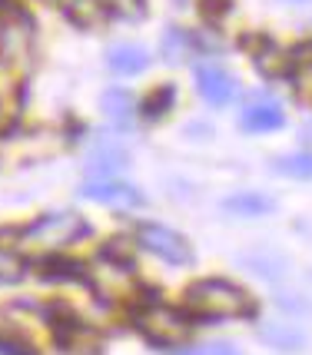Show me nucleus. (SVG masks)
Returning a JSON list of instances; mask_svg holds the SVG:
<instances>
[{"label":"nucleus","mask_w":312,"mask_h":355,"mask_svg":"<svg viewBox=\"0 0 312 355\" xmlns=\"http://www.w3.org/2000/svg\"><path fill=\"white\" fill-rule=\"evenodd\" d=\"M246 44L252 46L256 70H259L266 80H279V77H286V73L293 70V60H289L276 44H269V40H243V46Z\"/></svg>","instance_id":"9b49d317"},{"label":"nucleus","mask_w":312,"mask_h":355,"mask_svg":"<svg viewBox=\"0 0 312 355\" xmlns=\"http://www.w3.org/2000/svg\"><path fill=\"white\" fill-rule=\"evenodd\" d=\"M173 355H239L233 342H196V345H180Z\"/></svg>","instance_id":"5701e85b"},{"label":"nucleus","mask_w":312,"mask_h":355,"mask_svg":"<svg viewBox=\"0 0 312 355\" xmlns=\"http://www.w3.org/2000/svg\"><path fill=\"white\" fill-rule=\"evenodd\" d=\"M133 239H137L140 249H146L150 256H156V259H163V263H170V266L193 263V246H189V239L183 232L163 226V223H140Z\"/></svg>","instance_id":"20e7f679"},{"label":"nucleus","mask_w":312,"mask_h":355,"mask_svg":"<svg viewBox=\"0 0 312 355\" xmlns=\"http://www.w3.org/2000/svg\"><path fill=\"white\" fill-rule=\"evenodd\" d=\"M40 276L47 282H87L90 279V266L77 263V259H67L60 252H47L40 259Z\"/></svg>","instance_id":"4468645a"},{"label":"nucleus","mask_w":312,"mask_h":355,"mask_svg":"<svg viewBox=\"0 0 312 355\" xmlns=\"http://www.w3.org/2000/svg\"><path fill=\"white\" fill-rule=\"evenodd\" d=\"M0 355H40L27 332L14 325H0Z\"/></svg>","instance_id":"6ab92c4d"},{"label":"nucleus","mask_w":312,"mask_h":355,"mask_svg":"<svg viewBox=\"0 0 312 355\" xmlns=\"http://www.w3.org/2000/svg\"><path fill=\"white\" fill-rule=\"evenodd\" d=\"M259 339L269 342L272 349H282V352H296L306 345V332L293 322H263L259 325Z\"/></svg>","instance_id":"2eb2a0df"},{"label":"nucleus","mask_w":312,"mask_h":355,"mask_svg":"<svg viewBox=\"0 0 312 355\" xmlns=\"http://www.w3.org/2000/svg\"><path fill=\"white\" fill-rule=\"evenodd\" d=\"M133 322L143 332V339L156 345V349H180L187 345L189 332H193V319L187 309H176L166 302H153V306H143L133 312Z\"/></svg>","instance_id":"7ed1b4c3"},{"label":"nucleus","mask_w":312,"mask_h":355,"mask_svg":"<svg viewBox=\"0 0 312 355\" xmlns=\"http://www.w3.org/2000/svg\"><path fill=\"white\" fill-rule=\"evenodd\" d=\"M196 90L203 96L206 103H213V107H229L236 100V80L233 73H226L223 67H213V63H203V67H196Z\"/></svg>","instance_id":"423d86ee"},{"label":"nucleus","mask_w":312,"mask_h":355,"mask_svg":"<svg viewBox=\"0 0 312 355\" xmlns=\"http://www.w3.org/2000/svg\"><path fill=\"white\" fill-rule=\"evenodd\" d=\"M90 236V223L73 213V209H60V213H44L33 223L20 226V243H31L33 249L44 252H60V249L73 246L80 239Z\"/></svg>","instance_id":"f03ea898"},{"label":"nucleus","mask_w":312,"mask_h":355,"mask_svg":"<svg viewBox=\"0 0 312 355\" xmlns=\"http://www.w3.org/2000/svg\"><path fill=\"white\" fill-rule=\"evenodd\" d=\"M286 123V113L276 100H256V103H246L243 113H239V126L246 133H272V130H282Z\"/></svg>","instance_id":"0eeeda50"},{"label":"nucleus","mask_w":312,"mask_h":355,"mask_svg":"<svg viewBox=\"0 0 312 355\" xmlns=\"http://www.w3.org/2000/svg\"><path fill=\"white\" fill-rule=\"evenodd\" d=\"M107 67L120 77H137L150 67V53L137 44H113L107 50Z\"/></svg>","instance_id":"ddd939ff"},{"label":"nucleus","mask_w":312,"mask_h":355,"mask_svg":"<svg viewBox=\"0 0 312 355\" xmlns=\"http://www.w3.org/2000/svg\"><path fill=\"white\" fill-rule=\"evenodd\" d=\"M60 7L67 14V20L83 27V31H96V27H103L113 17L110 0H60Z\"/></svg>","instance_id":"6e6552de"},{"label":"nucleus","mask_w":312,"mask_h":355,"mask_svg":"<svg viewBox=\"0 0 312 355\" xmlns=\"http://www.w3.org/2000/svg\"><path fill=\"white\" fill-rule=\"evenodd\" d=\"M27 266L31 263H27L14 246H0V286L20 282V279L27 276Z\"/></svg>","instance_id":"412c9836"},{"label":"nucleus","mask_w":312,"mask_h":355,"mask_svg":"<svg viewBox=\"0 0 312 355\" xmlns=\"http://www.w3.org/2000/svg\"><path fill=\"white\" fill-rule=\"evenodd\" d=\"M137 239H130V236H113V239H107L103 243V249H100V259L103 263H113L120 266V269H130L133 266V259H137Z\"/></svg>","instance_id":"dca6fc26"},{"label":"nucleus","mask_w":312,"mask_h":355,"mask_svg":"<svg viewBox=\"0 0 312 355\" xmlns=\"http://www.w3.org/2000/svg\"><path fill=\"white\" fill-rule=\"evenodd\" d=\"M100 110H103V116H107L113 126H120V130H130L133 120H137V113H140V103H137V96L130 90H120V87H113L100 96Z\"/></svg>","instance_id":"1a4fd4ad"},{"label":"nucleus","mask_w":312,"mask_h":355,"mask_svg":"<svg viewBox=\"0 0 312 355\" xmlns=\"http://www.w3.org/2000/svg\"><path fill=\"white\" fill-rule=\"evenodd\" d=\"M293 3H306V0H293Z\"/></svg>","instance_id":"393cba45"},{"label":"nucleus","mask_w":312,"mask_h":355,"mask_svg":"<svg viewBox=\"0 0 312 355\" xmlns=\"http://www.w3.org/2000/svg\"><path fill=\"white\" fill-rule=\"evenodd\" d=\"M282 309H289V312H312V302H306V299H289V295H279L276 299Z\"/></svg>","instance_id":"b1692460"},{"label":"nucleus","mask_w":312,"mask_h":355,"mask_svg":"<svg viewBox=\"0 0 312 355\" xmlns=\"http://www.w3.org/2000/svg\"><path fill=\"white\" fill-rule=\"evenodd\" d=\"M272 209H276V200L266 193H252V189H243V193H233L223 200V213L236 219H259L269 216Z\"/></svg>","instance_id":"9d476101"},{"label":"nucleus","mask_w":312,"mask_h":355,"mask_svg":"<svg viewBox=\"0 0 312 355\" xmlns=\"http://www.w3.org/2000/svg\"><path fill=\"white\" fill-rule=\"evenodd\" d=\"M187 312L200 322H223L243 319L252 312V299L229 279H200L187 289Z\"/></svg>","instance_id":"f257e3e1"},{"label":"nucleus","mask_w":312,"mask_h":355,"mask_svg":"<svg viewBox=\"0 0 312 355\" xmlns=\"http://www.w3.org/2000/svg\"><path fill=\"white\" fill-rule=\"evenodd\" d=\"M200 50H203L200 37L193 31H187V27H170V31L163 33V40H159V53L170 63H187V60H193Z\"/></svg>","instance_id":"f8f14e48"},{"label":"nucleus","mask_w":312,"mask_h":355,"mask_svg":"<svg viewBox=\"0 0 312 355\" xmlns=\"http://www.w3.org/2000/svg\"><path fill=\"white\" fill-rule=\"evenodd\" d=\"M243 263L250 266L256 276H263V279H279L282 266H286L279 256H272V252H250V256H243Z\"/></svg>","instance_id":"4be33fe9"},{"label":"nucleus","mask_w":312,"mask_h":355,"mask_svg":"<svg viewBox=\"0 0 312 355\" xmlns=\"http://www.w3.org/2000/svg\"><path fill=\"white\" fill-rule=\"evenodd\" d=\"M272 173L293 176V180H312V153H289L272 159Z\"/></svg>","instance_id":"aec40b11"},{"label":"nucleus","mask_w":312,"mask_h":355,"mask_svg":"<svg viewBox=\"0 0 312 355\" xmlns=\"http://www.w3.org/2000/svg\"><path fill=\"white\" fill-rule=\"evenodd\" d=\"M126 170V153L123 150H100L87 159V173L103 176V180H116V173Z\"/></svg>","instance_id":"a211bd4d"},{"label":"nucleus","mask_w":312,"mask_h":355,"mask_svg":"<svg viewBox=\"0 0 312 355\" xmlns=\"http://www.w3.org/2000/svg\"><path fill=\"white\" fill-rule=\"evenodd\" d=\"M173 103H176V87H173V83H159V87H153V90L140 100V113L150 116V120H156V116L170 113Z\"/></svg>","instance_id":"f3484780"},{"label":"nucleus","mask_w":312,"mask_h":355,"mask_svg":"<svg viewBox=\"0 0 312 355\" xmlns=\"http://www.w3.org/2000/svg\"><path fill=\"white\" fill-rule=\"evenodd\" d=\"M80 196L90 202H100V206H113V209H140L146 196L133 183H123V180H94V183L80 186Z\"/></svg>","instance_id":"39448f33"}]
</instances>
